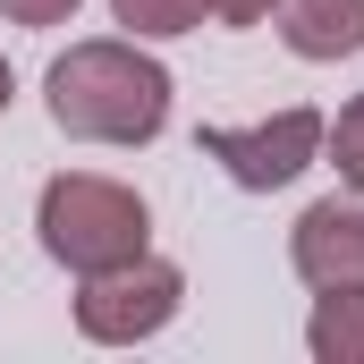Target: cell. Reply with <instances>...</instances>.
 Listing matches in <instances>:
<instances>
[{
  "label": "cell",
  "mask_w": 364,
  "mask_h": 364,
  "mask_svg": "<svg viewBox=\"0 0 364 364\" xmlns=\"http://www.w3.org/2000/svg\"><path fill=\"white\" fill-rule=\"evenodd\" d=\"M288 263L305 288H364V195H322L288 229Z\"/></svg>",
  "instance_id": "cell-5"
},
{
  "label": "cell",
  "mask_w": 364,
  "mask_h": 364,
  "mask_svg": "<svg viewBox=\"0 0 364 364\" xmlns=\"http://www.w3.org/2000/svg\"><path fill=\"white\" fill-rule=\"evenodd\" d=\"M322 136H331V119L314 102H288L272 119H255V127H195V153L220 161L246 195H272V186H296L322 161Z\"/></svg>",
  "instance_id": "cell-4"
},
{
  "label": "cell",
  "mask_w": 364,
  "mask_h": 364,
  "mask_svg": "<svg viewBox=\"0 0 364 364\" xmlns=\"http://www.w3.org/2000/svg\"><path fill=\"white\" fill-rule=\"evenodd\" d=\"M0 17H9V26H68L77 0H0Z\"/></svg>",
  "instance_id": "cell-10"
},
{
  "label": "cell",
  "mask_w": 364,
  "mask_h": 364,
  "mask_svg": "<svg viewBox=\"0 0 364 364\" xmlns=\"http://www.w3.org/2000/svg\"><path fill=\"white\" fill-rule=\"evenodd\" d=\"M110 17H119L136 43H170V34H195L212 9H203V0H110Z\"/></svg>",
  "instance_id": "cell-8"
},
{
  "label": "cell",
  "mask_w": 364,
  "mask_h": 364,
  "mask_svg": "<svg viewBox=\"0 0 364 364\" xmlns=\"http://www.w3.org/2000/svg\"><path fill=\"white\" fill-rule=\"evenodd\" d=\"M203 9H212L220 26H263V17H272V0H203Z\"/></svg>",
  "instance_id": "cell-11"
},
{
  "label": "cell",
  "mask_w": 364,
  "mask_h": 364,
  "mask_svg": "<svg viewBox=\"0 0 364 364\" xmlns=\"http://www.w3.org/2000/svg\"><path fill=\"white\" fill-rule=\"evenodd\" d=\"M34 229H43V255L60 263V272H119V263H136L144 246H153V212H144V195L119 178H93V170H60V178L43 186V203H34Z\"/></svg>",
  "instance_id": "cell-2"
},
{
  "label": "cell",
  "mask_w": 364,
  "mask_h": 364,
  "mask_svg": "<svg viewBox=\"0 0 364 364\" xmlns=\"http://www.w3.org/2000/svg\"><path fill=\"white\" fill-rule=\"evenodd\" d=\"M272 26L296 60H356L364 51V0H272Z\"/></svg>",
  "instance_id": "cell-6"
},
{
  "label": "cell",
  "mask_w": 364,
  "mask_h": 364,
  "mask_svg": "<svg viewBox=\"0 0 364 364\" xmlns=\"http://www.w3.org/2000/svg\"><path fill=\"white\" fill-rule=\"evenodd\" d=\"M43 102H51V127L77 144H153L170 127V68L136 51V34L68 43L43 77Z\"/></svg>",
  "instance_id": "cell-1"
},
{
  "label": "cell",
  "mask_w": 364,
  "mask_h": 364,
  "mask_svg": "<svg viewBox=\"0 0 364 364\" xmlns=\"http://www.w3.org/2000/svg\"><path fill=\"white\" fill-rule=\"evenodd\" d=\"M305 348L314 364H364V288H314Z\"/></svg>",
  "instance_id": "cell-7"
},
{
  "label": "cell",
  "mask_w": 364,
  "mask_h": 364,
  "mask_svg": "<svg viewBox=\"0 0 364 364\" xmlns=\"http://www.w3.org/2000/svg\"><path fill=\"white\" fill-rule=\"evenodd\" d=\"M322 153H331V161H339V178H348V186L364 195V93L348 102V110H339V119H331V136H322Z\"/></svg>",
  "instance_id": "cell-9"
},
{
  "label": "cell",
  "mask_w": 364,
  "mask_h": 364,
  "mask_svg": "<svg viewBox=\"0 0 364 364\" xmlns=\"http://www.w3.org/2000/svg\"><path fill=\"white\" fill-rule=\"evenodd\" d=\"M178 305H186V272L144 246L136 263L93 272L85 288H77V331H85L93 348H136V339H161V331L178 322Z\"/></svg>",
  "instance_id": "cell-3"
},
{
  "label": "cell",
  "mask_w": 364,
  "mask_h": 364,
  "mask_svg": "<svg viewBox=\"0 0 364 364\" xmlns=\"http://www.w3.org/2000/svg\"><path fill=\"white\" fill-rule=\"evenodd\" d=\"M9 102H17V77H9V60H0V119H9Z\"/></svg>",
  "instance_id": "cell-12"
}]
</instances>
